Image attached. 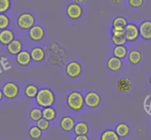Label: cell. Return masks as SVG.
I'll use <instances>...</instances> for the list:
<instances>
[{
    "mask_svg": "<svg viewBox=\"0 0 151 140\" xmlns=\"http://www.w3.org/2000/svg\"><path fill=\"white\" fill-rule=\"evenodd\" d=\"M35 104L39 108H47L52 106L55 102V95L50 88H41L38 91L35 98Z\"/></svg>",
    "mask_w": 151,
    "mask_h": 140,
    "instance_id": "1",
    "label": "cell"
},
{
    "mask_svg": "<svg viewBox=\"0 0 151 140\" xmlns=\"http://www.w3.org/2000/svg\"><path fill=\"white\" fill-rule=\"evenodd\" d=\"M66 104L69 108L78 112L82 110L85 105L84 96L78 91H72L66 97Z\"/></svg>",
    "mask_w": 151,
    "mask_h": 140,
    "instance_id": "2",
    "label": "cell"
},
{
    "mask_svg": "<svg viewBox=\"0 0 151 140\" xmlns=\"http://www.w3.org/2000/svg\"><path fill=\"white\" fill-rule=\"evenodd\" d=\"M16 24L21 29L29 30L35 24V17L32 13L24 12L19 15L16 19Z\"/></svg>",
    "mask_w": 151,
    "mask_h": 140,
    "instance_id": "3",
    "label": "cell"
},
{
    "mask_svg": "<svg viewBox=\"0 0 151 140\" xmlns=\"http://www.w3.org/2000/svg\"><path fill=\"white\" fill-rule=\"evenodd\" d=\"M2 93L7 100H14L19 94V87L16 83L7 82L3 85Z\"/></svg>",
    "mask_w": 151,
    "mask_h": 140,
    "instance_id": "4",
    "label": "cell"
},
{
    "mask_svg": "<svg viewBox=\"0 0 151 140\" xmlns=\"http://www.w3.org/2000/svg\"><path fill=\"white\" fill-rule=\"evenodd\" d=\"M66 14L69 19L78 20L82 17L83 14V9L82 6L77 3H71L66 7Z\"/></svg>",
    "mask_w": 151,
    "mask_h": 140,
    "instance_id": "5",
    "label": "cell"
},
{
    "mask_svg": "<svg viewBox=\"0 0 151 140\" xmlns=\"http://www.w3.org/2000/svg\"><path fill=\"white\" fill-rule=\"evenodd\" d=\"M124 33L127 41L135 42L140 36L139 27L134 23H128L124 29Z\"/></svg>",
    "mask_w": 151,
    "mask_h": 140,
    "instance_id": "6",
    "label": "cell"
},
{
    "mask_svg": "<svg viewBox=\"0 0 151 140\" xmlns=\"http://www.w3.org/2000/svg\"><path fill=\"white\" fill-rule=\"evenodd\" d=\"M85 105L90 108H95L101 103V97L97 92L94 91H88L84 96Z\"/></svg>",
    "mask_w": 151,
    "mask_h": 140,
    "instance_id": "7",
    "label": "cell"
},
{
    "mask_svg": "<svg viewBox=\"0 0 151 140\" xmlns=\"http://www.w3.org/2000/svg\"><path fill=\"white\" fill-rule=\"evenodd\" d=\"M66 73L70 78H78L82 74V66L81 63L75 60H72L66 66Z\"/></svg>",
    "mask_w": 151,
    "mask_h": 140,
    "instance_id": "8",
    "label": "cell"
},
{
    "mask_svg": "<svg viewBox=\"0 0 151 140\" xmlns=\"http://www.w3.org/2000/svg\"><path fill=\"white\" fill-rule=\"evenodd\" d=\"M28 36L32 41H40L45 36V30L40 25H34L28 30Z\"/></svg>",
    "mask_w": 151,
    "mask_h": 140,
    "instance_id": "9",
    "label": "cell"
},
{
    "mask_svg": "<svg viewBox=\"0 0 151 140\" xmlns=\"http://www.w3.org/2000/svg\"><path fill=\"white\" fill-rule=\"evenodd\" d=\"M139 33L142 38L146 41L151 40V21L145 20L140 24Z\"/></svg>",
    "mask_w": 151,
    "mask_h": 140,
    "instance_id": "10",
    "label": "cell"
},
{
    "mask_svg": "<svg viewBox=\"0 0 151 140\" xmlns=\"http://www.w3.org/2000/svg\"><path fill=\"white\" fill-rule=\"evenodd\" d=\"M16 61L20 66H27L32 61L30 52L27 50H22L16 55Z\"/></svg>",
    "mask_w": 151,
    "mask_h": 140,
    "instance_id": "11",
    "label": "cell"
},
{
    "mask_svg": "<svg viewBox=\"0 0 151 140\" xmlns=\"http://www.w3.org/2000/svg\"><path fill=\"white\" fill-rule=\"evenodd\" d=\"M75 119L70 116H66L62 117L60 121V128L64 132H70L73 131L75 125Z\"/></svg>",
    "mask_w": 151,
    "mask_h": 140,
    "instance_id": "12",
    "label": "cell"
},
{
    "mask_svg": "<svg viewBox=\"0 0 151 140\" xmlns=\"http://www.w3.org/2000/svg\"><path fill=\"white\" fill-rule=\"evenodd\" d=\"M111 40L112 44H114L115 46L125 45L127 42L124 31H117L112 29Z\"/></svg>",
    "mask_w": 151,
    "mask_h": 140,
    "instance_id": "13",
    "label": "cell"
},
{
    "mask_svg": "<svg viewBox=\"0 0 151 140\" xmlns=\"http://www.w3.org/2000/svg\"><path fill=\"white\" fill-rule=\"evenodd\" d=\"M30 52L31 58L32 60L37 63L42 62L45 59L46 57V52L44 48L41 47H35L31 50Z\"/></svg>",
    "mask_w": 151,
    "mask_h": 140,
    "instance_id": "14",
    "label": "cell"
},
{
    "mask_svg": "<svg viewBox=\"0 0 151 140\" xmlns=\"http://www.w3.org/2000/svg\"><path fill=\"white\" fill-rule=\"evenodd\" d=\"M133 85V82L130 78H122L117 81L116 83V89L119 92L127 93L131 89Z\"/></svg>",
    "mask_w": 151,
    "mask_h": 140,
    "instance_id": "15",
    "label": "cell"
},
{
    "mask_svg": "<svg viewBox=\"0 0 151 140\" xmlns=\"http://www.w3.org/2000/svg\"><path fill=\"white\" fill-rule=\"evenodd\" d=\"M6 47L7 52L12 55H16L23 50V44L19 39H14Z\"/></svg>",
    "mask_w": 151,
    "mask_h": 140,
    "instance_id": "16",
    "label": "cell"
},
{
    "mask_svg": "<svg viewBox=\"0 0 151 140\" xmlns=\"http://www.w3.org/2000/svg\"><path fill=\"white\" fill-rule=\"evenodd\" d=\"M15 39V35L13 30L10 29H5L0 31V44L7 46Z\"/></svg>",
    "mask_w": 151,
    "mask_h": 140,
    "instance_id": "17",
    "label": "cell"
},
{
    "mask_svg": "<svg viewBox=\"0 0 151 140\" xmlns=\"http://www.w3.org/2000/svg\"><path fill=\"white\" fill-rule=\"evenodd\" d=\"M107 67L109 71L112 72H117L122 69V61L121 59L118 57L112 56L109 57L107 60Z\"/></svg>",
    "mask_w": 151,
    "mask_h": 140,
    "instance_id": "18",
    "label": "cell"
},
{
    "mask_svg": "<svg viewBox=\"0 0 151 140\" xmlns=\"http://www.w3.org/2000/svg\"><path fill=\"white\" fill-rule=\"evenodd\" d=\"M128 24L126 18L122 16L115 17L112 21V29L117 31H124L125 27Z\"/></svg>",
    "mask_w": 151,
    "mask_h": 140,
    "instance_id": "19",
    "label": "cell"
},
{
    "mask_svg": "<svg viewBox=\"0 0 151 140\" xmlns=\"http://www.w3.org/2000/svg\"><path fill=\"white\" fill-rule=\"evenodd\" d=\"M128 59L132 65H138L142 60V54L139 50H132L128 54Z\"/></svg>",
    "mask_w": 151,
    "mask_h": 140,
    "instance_id": "20",
    "label": "cell"
},
{
    "mask_svg": "<svg viewBox=\"0 0 151 140\" xmlns=\"http://www.w3.org/2000/svg\"><path fill=\"white\" fill-rule=\"evenodd\" d=\"M114 130L120 138L127 137L129 135L130 131H131L129 125L125 122H120V123L117 124L116 126L115 127Z\"/></svg>",
    "mask_w": 151,
    "mask_h": 140,
    "instance_id": "21",
    "label": "cell"
},
{
    "mask_svg": "<svg viewBox=\"0 0 151 140\" xmlns=\"http://www.w3.org/2000/svg\"><path fill=\"white\" fill-rule=\"evenodd\" d=\"M73 131L76 135H87L89 131V128L86 122L80 121L75 124Z\"/></svg>",
    "mask_w": 151,
    "mask_h": 140,
    "instance_id": "22",
    "label": "cell"
},
{
    "mask_svg": "<svg viewBox=\"0 0 151 140\" xmlns=\"http://www.w3.org/2000/svg\"><path fill=\"white\" fill-rule=\"evenodd\" d=\"M112 54H113V56H114V57H116L122 60V59H124L128 56V49H127V47L125 45L115 46L114 47L113 50H112Z\"/></svg>",
    "mask_w": 151,
    "mask_h": 140,
    "instance_id": "23",
    "label": "cell"
},
{
    "mask_svg": "<svg viewBox=\"0 0 151 140\" xmlns=\"http://www.w3.org/2000/svg\"><path fill=\"white\" fill-rule=\"evenodd\" d=\"M100 140H120V137L117 135L115 130L107 129L102 133Z\"/></svg>",
    "mask_w": 151,
    "mask_h": 140,
    "instance_id": "24",
    "label": "cell"
},
{
    "mask_svg": "<svg viewBox=\"0 0 151 140\" xmlns=\"http://www.w3.org/2000/svg\"><path fill=\"white\" fill-rule=\"evenodd\" d=\"M42 113L43 117L45 118L46 119H47L50 122L55 120L56 116H57V111L52 106L44 108L42 109Z\"/></svg>",
    "mask_w": 151,
    "mask_h": 140,
    "instance_id": "25",
    "label": "cell"
},
{
    "mask_svg": "<svg viewBox=\"0 0 151 140\" xmlns=\"http://www.w3.org/2000/svg\"><path fill=\"white\" fill-rule=\"evenodd\" d=\"M38 91H39V89L35 85H34V84H28L24 88V95L27 98L33 99L35 98L36 95L38 94Z\"/></svg>",
    "mask_w": 151,
    "mask_h": 140,
    "instance_id": "26",
    "label": "cell"
},
{
    "mask_svg": "<svg viewBox=\"0 0 151 140\" xmlns=\"http://www.w3.org/2000/svg\"><path fill=\"white\" fill-rule=\"evenodd\" d=\"M43 131H41L37 125L32 126L29 128L28 135L30 139L33 140H38L42 137Z\"/></svg>",
    "mask_w": 151,
    "mask_h": 140,
    "instance_id": "27",
    "label": "cell"
},
{
    "mask_svg": "<svg viewBox=\"0 0 151 140\" xmlns=\"http://www.w3.org/2000/svg\"><path fill=\"white\" fill-rule=\"evenodd\" d=\"M29 117L32 122H36L43 117L42 109L40 108L39 107L32 108L29 112Z\"/></svg>",
    "mask_w": 151,
    "mask_h": 140,
    "instance_id": "28",
    "label": "cell"
},
{
    "mask_svg": "<svg viewBox=\"0 0 151 140\" xmlns=\"http://www.w3.org/2000/svg\"><path fill=\"white\" fill-rule=\"evenodd\" d=\"M10 24V19L6 13L0 14V31L8 28Z\"/></svg>",
    "mask_w": 151,
    "mask_h": 140,
    "instance_id": "29",
    "label": "cell"
},
{
    "mask_svg": "<svg viewBox=\"0 0 151 140\" xmlns=\"http://www.w3.org/2000/svg\"><path fill=\"white\" fill-rule=\"evenodd\" d=\"M11 6V0H0V14L8 12Z\"/></svg>",
    "mask_w": 151,
    "mask_h": 140,
    "instance_id": "30",
    "label": "cell"
},
{
    "mask_svg": "<svg viewBox=\"0 0 151 140\" xmlns=\"http://www.w3.org/2000/svg\"><path fill=\"white\" fill-rule=\"evenodd\" d=\"M50 121H48L47 119H46L45 118L42 117L41 119H40L39 120L36 122V125L41 130V131H47L49 130L50 127Z\"/></svg>",
    "mask_w": 151,
    "mask_h": 140,
    "instance_id": "31",
    "label": "cell"
},
{
    "mask_svg": "<svg viewBox=\"0 0 151 140\" xmlns=\"http://www.w3.org/2000/svg\"><path fill=\"white\" fill-rule=\"evenodd\" d=\"M128 3L131 7L139 8V7H141L143 5L144 0H128Z\"/></svg>",
    "mask_w": 151,
    "mask_h": 140,
    "instance_id": "32",
    "label": "cell"
},
{
    "mask_svg": "<svg viewBox=\"0 0 151 140\" xmlns=\"http://www.w3.org/2000/svg\"><path fill=\"white\" fill-rule=\"evenodd\" d=\"M74 140H90L87 135H76Z\"/></svg>",
    "mask_w": 151,
    "mask_h": 140,
    "instance_id": "33",
    "label": "cell"
},
{
    "mask_svg": "<svg viewBox=\"0 0 151 140\" xmlns=\"http://www.w3.org/2000/svg\"><path fill=\"white\" fill-rule=\"evenodd\" d=\"M111 2L113 3L114 4H116V5H117V4H119L122 3V0H111Z\"/></svg>",
    "mask_w": 151,
    "mask_h": 140,
    "instance_id": "34",
    "label": "cell"
},
{
    "mask_svg": "<svg viewBox=\"0 0 151 140\" xmlns=\"http://www.w3.org/2000/svg\"><path fill=\"white\" fill-rule=\"evenodd\" d=\"M75 1V3H77V4H83L84 2L86 1V0H74Z\"/></svg>",
    "mask_w": 151,
    "mask_h": 140,
    "instance_id": "35",
    "label": "cell"
},
{
    "mask_svg": "<svg viewBox=\"0 0 151 140\" xmlns=\"http://www.w3.org/2000/svg\"><path fill=\"white\" fill-rule=\"evenodd\" d=\"M3 97H4V95H3V93H2V90L0 88V102L2 100Z\"/></svg>",
    "mask_w": 151,
    "mask_h": 140,
    "instance_id": "36",
    "label": "cell"
},
{
    "mask_svg": "<svg viewBox=\"0 0 151 140\" xmlns=\"http://www.w3.org/2000/svg\"><path fill=\"white\" fill-rule=\"evenodd\" d=\"M149 83H150V84L151 85V75L150 76V78H149Z\"/></svg>",
    "mask_w": 151,
    "mask_h": 140,
    "instance_id": "37",
    "label": "cell"
}]
</instances>
